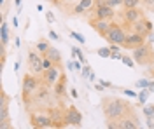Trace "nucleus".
<instances>
[{
	"mask_svg": "<svg viewBox=\"0 0 154 129\" xmlns=\"http://www.w3.org/2000/svg\"><path fill=\"white\" fill-rule=\"evenodd\" d=\"M102 112H103L107 120L119 122L123 117L131 113L133 108L128 101L117 98V96H105V98H102Z\"/></svg>",
	"mask_w": 154,
	"mask_h": 129,
	"instance_id": "1",
	"label": "nucleus"
},
{
	"mask_svg": "<svg viewBox=\"0 0 154 129\" xmlns=\"http://www.w3.org/2000/svg\"><path fill=\"white\" fill-rule=\"evenodd\" d=\"M131 58L140 66H154V49L151 42H145L131 51Z\"/></svg>",
	"mask_w": 154,
	"mask_h": 129,
	"instance_id": "2",
	"label": "nucleus"
},
{
	"mask_svg": "<svg viewBox=\"0 0 154 129\" xmlns=\"http://www.w3.org/2000/svg\"><path fill=\"white\" fill-rule=\"evenodd\" d=\"M42 86V79H40V75H35V73H25L23 75V80H21V94H23V99H25V103L30 99V96L35 92Z\"/></svg>",
	"mask_w": 154,
	"mask_h": 129,
	"instance_id": "3",
	"label": "nucleus"
},
{
	"mask_svg": "<svg viewBox=\"0 0 154 129\" xmlns=\"http://www.w3.org/2000/svg\"><path fill=\"white\" fill-rule=\"evenodd\" d=\"M30 124H32V128H35V129H51V128H56L53 115L44 113V112H32V113H30Z\"/></svg>",
	"mask_w": 154,
	"mask_h": 129,
	"instance_id": "4",
	"label": "nucleus"
},
{
	"mask_svg": "<svg viewBox=\"0 0 154 129\" xmlns=\"http://www.w3.org/2000/svg\"><path fill=\"white\" fill-rule=\"evenodd\" d=\"M128 31L130 30H126L125 26H121L119 23H112L109 33L105 35V40L109 44H119V45H123L126 37H128Z\"/></svg>",
	"mask_w": 154,
	"mask_h": 129,
	"instance_id": "5",
	"label": "nucleus"
},
{
	"mask_svg": "<svg viewBox=\"0 0 154 129\" xmlns=\"http://www.w3.org/2000/svg\"><path fill=\"white\" fill-rule=\"evenodd\" d=\"M42 60H44V56H42L37 49H28V56H26V61H28V72L35 73V75H42V72H44Z\"/></svg>",
	"mask_w": 154,
	"mask_h": 129,
	"instance_id": "6",
	"label": "nucleus"
},
{
	"mask_svg": "<svg viewBox=\"0 0 154 129\" xmlns=\"http://www.w3.org/2000/svg\"><path fill=\"white\" fill-rule=\"evenodd\" d=\"M61 75H63L61 65H54V66H51V68L44 70V72H42V75H40V79H42V84H46L48 87H53L58 80H60Z\"/></svg>",
	"mask_w": 154,
	"mask_h": 129,
	"instance_id": "7",
	"label": "nucleus"
},
{
	"mask_svg": "<svg viewBox=\"0 0 154 129\" xmlns=\"http://www.w3.org/2000/svg\"><path fill=\"white\" fill-rule=\"evenodd\" d=\"M144 16V10L138 9V7H133V9H125L121 12V19H123V25H126V28L130 30V26L135 25L137 21H140Z\"/></svg>",
	"mask_w": 154,
	"mask_h": 129,
	"instance_id": "8",
	"label": "nucleus"
},
{
	"mask_svg": "<svg viewBox=\"0 0 154 129\" xmlns=\"http://www.w3.org/2000/svg\"><path fill=\"white\" fill-rule=\"evenodd\" d=\"M89 14H91V16H89V19H91V18H95V19H110V21H112L116 18V9H114V7H110V5H107V4H103V5L95 7Z\"/></svg>",
	"mask_w": 154,
	"mask_h": 129,
	"instance_id": "9",
	"label": "nucleus"
},
{
	"mask_svg": "<svg viewBox=\"0 0 154 129\" xmlns=\"http://www.w3.org/2000/svg\"><path fill=\"white\" fill-rule=\"evenodd\" d=\"M65 126H75V128L82 126V113L74 105H68V108L65 110Z\"/></svg>",
	"mask_w": 154,
	"mask_h": 129,
	"instance_id": "10",
	"label": "nucleus"
},
{
	"mask_svg": "<svg viewBox=\"0 0 154 129\" xmlns=\"http://www.w3.org/2000/svg\"><path fill=\"white\" fill-rule=\"evenodd\" d=\"M145 42H147V37H145V35H142V33H137V31H128V37H126L123 47H125V49L133 51V49H137L138 45L145 44Z\"/></svg>",
	"mask_w": 154,
	"mask_h": 129,
	"instance_id": "11",
	"label": "nucleus"
},
{
	"mask_svg": "<svg viewBox=\"0 0 154 129\" xmlns=\"http://www.w3.org/2000/svg\"><path fill=\"white\" fill-rule=\"evenodd\" d=\"M112 23H114V21H110V19H95V18H91V19H89V26H91L100 37L105 39V35L109 33L110 26H112Z\"/></svg>",
	"mask_w": 154,
	"mask_h": 129,
	"instance_id": "12",
	"label": "nucleus"
},
{
	"mask_svg": "<svg viewBox=\"0 0 154 129\" xmlns=\"http://www.w3.org/2000/svg\"><path fill=\"white\" fill-rule=\"evenodd\" d=\"M138 128H140V120L135 115V112H131L126 117H123L117 122V126H116V129H138Z\"/></svg>",
	"mask_w": 154,
	"mask_h": 129,
	"instance_id": "13",
	"label": "nucleus"
},
{
	"mask_svg": "<svg viewBox=\"0 0 154 129\" xmlns=\"http://www.w3.org/2000/svg\"><path fill=\"white\" fill-rule=\"evenodd\" d=\"M130 31H137V33H142L145 37H149L151 31H152V23L147 19V18H142L140 21H137L135 25L130 26Z\"/></svg>",
	"mask_w": 154,
	"mask_h": 129,
	"instance_id": "14",
	"label": "nucleus"
},
{
	"mask_svg": "<svg viewBox=\"0 0 154 129\" xmlns=\"http://www.w3.org/2000/svg\"><path fill=\"white\" fill-rule=\"evenodd\" d=\"M95 9V0H79L77 5L72 9V16H81V14H89Z\"/></svg>",
	"mask_w": 154,
	"mask_h": 129,
	"instance_id": "15",
	"label": "nucleus"
},
{
	"mask_svg": "<svg viewBox=\"0 0 154 129\" xmlns=\"http://www.w3.org/2000/svg\"><path fill=\"white\" fill-rule=\"evenodd\" d=\"M53 89H54V96H58V98H61V96L67 94V75H65V73H63V75L60 77V80L53 86Z\"/></svg>",
	"mask_w": 154,
	"mask_h": 129,
	"instance_id": "16",
	"label": "nucleus"
},
{
	"mask_svg": "<svg viewBox=\"0 0 154 129\" xmlns=\"http://www.w3.org/2000/svg\"><path fill=\"white\" fill-rule=\"evenodd\" d=\"M9 39V26H7L5 19H0V45H7Z\"/></svg>",
	"mask_w": 154,
	"mask_h": 129,
	"instance_id": "17",
	"label": "nucleus"
},
{
	"mask_svg": "<svg viewBox=\"0 0 154 129\" xmlns=\"http://www.w3.org/2000/svg\"><path fill=\"white\" fill-rule=\"evenodd\" d=\"M44 56H48L49 60L54 63V65H61V52H60L58 49H54V47H51V49L44 54Z\"/></svg>",
	"mask_w": 154,
	"mask_h": 129,
	"instance_id": "18",
	"label": "nucleus"
},
{
	"mask_svg": "<svg viewBox=\"0 0 154 129\" xmlns=\"http://www.w3.org/2000/svg\"><path fill=\"white\" fill-rule=\"evenodd\" d=\"M35 49H37L38 52L42 54V56H44V54H46L49 49H51V44H49L48 40H38L37 44H35Z\"/></svg>",
	"mask_w": 154,
	"mask_h": 129,
	"instance_id": "19",
	"label": "nucleus"
},
{
	"mask_svg": "<svg viewBox=\"0 0 154 129\" xmlns=\"http://www.w3.org/2000/svg\"><path fill=\"white\" fill-rule=\"evenodd\" d=\"M149 94H151V91L147 89H142L140 92H138V101H137V105H140V107H144L145 103H147V99H149Z\"/></svg>",
	"mask_w": 154,
	"mask_h": 129,
	"instance_id": "20",
	"label": "nucleus"
},
{
	"mask_svg": "<svg viewBox=\"0 0 154 129\" xmlns=\"http://www.w3.org/2000/svg\"><path fill=\"white\" fill-rule=\"evenodd\" d=\"M9 103H11L9 94L2 89L0 91V108H9Z\"/></svg>",
	"mask_w": 154,
	"mask_h": 129,
	"instance_id": "21",
	"label": "nucleus"
},
{
	"mask_svg": "<svg viewBox=\"0 0 154 129\" xmlns=\"http://www.w3.org/2000/svg\"><path fill=\"white\" fill-rule=\"evenodd\" d=\"M142 112H144L145 119H147V117H154V103H145Z\"/></svg>",
	"mask_w": 154,
	"mask_h": 129,
	"instance_id": "22",
	"label": "nucleus"
},
{
	"mask_svg": "<svg viewBox=\"0 0 154 129\" xmlns=\"http://www.w3.org/2000/svg\"><path fill=\"white\" fill-rule=\"evenodd\" d=\"M95 52L100 56V58H110V56H112V51H110V47H100V49H96Z\"/></svg>",
	"mask_w": 154,
	"mask_h": 129,
	"instance_id": "23",
	"label": "nucleus"
},
{
	"mask_svg": "<svg viewBox=\"0 0 154 129\" xmlns=\"http://www.w3.org/2000/svg\"><path fill=\"white\" fill-rule=\"evenodd\" d=\"M142 4V0H125L123 2V7L125 9H133V7H138Z\"/></svg>",
	"mask_w": 154,
	"mask_h": 129,
	"instance_id": "24",
	"label": "nucleus"
},
{
	"mask_svg": "<svg viewBox=\"0 0 154 129\" xmlns=\"http://www.w3.org/2000/svg\"><path fill=\"white\" fill-rule=\"evenodd\" d=\"M68 35L72 37V39H75L79 44H82L84 45V42H86V39H84V35H81V33H77V31H74V30H70L68 31Z\"/></svg>",
	"mask_w": 154,
	"mask_h": 129,
	"instance_id": "25",
	"label": "nucleus"
},
{
	"mask_svg": "<svg viewBox=\"0 0 154 129\" xmlns=\"http://www.w3.org/2000/svg\"><path fill=\"white\" fill-rule=\"evenodd\" d=\"M72 52H74V54H75L77 58H79V61H81L82 65H86V63H88V61H86V56L82 54V51L79 49V47H72Z\"/></svg>",
	"mask_w": 154,
	"mask_h": 129,
	"instance_id": "26",
	"label": "nucleus"
},
{
	"mask_svg": "<svg viewBox=\"0 0 154 129\" xmlns=\"http://www.w3.org/2000/svg\"><path fill=\"white\" fill-rule=\"evenodd\" d=\"M121 61H123V65H126L128 68H135V65H137L133 58H131V56H126V54L123 56V60H121Z\"/></svg>",
	"mask_w": 154,
	"mask_h": 129,
	"instance_id": "27",
	"label": "nucleus"
},
{
	"mask_svg": "<svg viewBox=\"0 0 154 129\" xmlns=\"http://www.w3.org/2000/svg\"><path fill=\"white\" fill-rule=\"evenodd\" d=\"M149 82H151L149 79L137 80V82H135V87H137V89H145V87H149Z\"/></svg>",
	"mask_w": 154,
	"mask_h": 129,
	"instance_id": "28",
	"label": "nucleus"
},
{
	"mask_svg": "<svg viewBox=\"0 0 154 129\" xmlns=\"http://www.w3.org/2000/svg\"><path fill=\"white\" fill-rule=\"evenodd\" d=\"M81 75H82V79H89V75H91V66H89L88 63L82 66V70H81Z\"/></svg>",
	"mask_w": 154,
	"mask_h": 129,
	"instance_id": "29",
	"label": "nucleus"
},
{
	"mask_svg": "<svg viewBox=\"0 0 154 129\" xmlns=\"http://www.w3.org/2000/svg\"><path fill=\"white\" fill-rule=\"evenodd\" d=\"M123 2H125V0H107V5L117 9V7H123Z\"/></svg>",
	"mask_w": 154,
	"mask_h": 129,
	"instance_id": "30",
	"label": "nucleus"
},
{
	"mask_svg": "<svg viewBox=\"0 0 154 129\" xmlns=\"http://www.w3.org/2000/svg\"><path fill=\"white\" fill-rule=\"evenodd\" d=\"M42 65H44V70H48V68H51V66H54V63L49 60L48 56H44V60H42Z\"/></svg>",
	"mask_w": 154,
	"mask_h": 129,
	"instance_id": "31",
	"label": "nucleus"
},
{
	"mask_svg": "<svg viewBox=\"0 0 154 129\" xmlns=\"http://www.w3.org/2000/svg\"><path fill=\"white\" fill-rule=\"evenodd\" d=\"M121 91H123V94L130 96V98H138V92H135V91H131V89H121Z\"/></svg>",
	"mask_w": 154,
	"mask_h": 129,
	"instance_id": "32",
	"label": "nucleus"
},
{
	"mask_svg": "<svg viewBox=\"0 0 154 129\" xmlns=\"http://www.w3.org/2000/svg\"><path fill=\"white\" fill-rule=\"evenodd\" d=\"M98 82H100V84H102V86H103L105 89H112V87H114V84H112V82H109V80H103V79H100Z\"/></svg>",
	"mask_w": 154,
	"mask_h": 129,
	"instance_id": "33",
	"label": "nucleus"
},
{
	"mask_svg": "<svg viewBox=\"0 0 154 129\" xmlns=\"http://www.w3.org/2000/svg\"><path fill=\"white\" fill-rule=\"evenodd\" d=\"M123 56H125V54H121V51H117V52H112V56H110V60H123Z\"/></svg>",
	"mask_w": 154,
	"mask_h": 129,
	"instance_id": "34",
	"label": "nucleus"
},
{
	"mask_svg": "<svg viewBox=\"0 0 154 129\" xmlns=\"http://www.w3.org/2000/svg\"><path fill=\"white\" fill-rule=\"evenodd\" d=\"M46 19H48V23H54V14H53L51 10L46 12Z\"/></svg>",
	"mask_w": 154,
	"mask_h": 129,
	"instance_id": "35",
	"label": "nucleus"
},
{
	"mask_svg": "<svg viewBox=\"0 0 154 129\" xmlns=\"http://www.w3.org/2000/svg\"><path fill=\"white\" fill-rule=\"evenodd\" d=\"M49 39H53V40H60V35H58L54 30H49Z\"/></svg>",
	"mask_w": 154,
	"mask_h": 129,
	"instance_id": "36",
	"label": "nucleus"
},
{
	"mask_svg": "<svg viewBox=\"0 0 154 129\" xmlns=\"http://www.w3.org/2000/svg\"><path fill=\"white\" fill-rule=\"evenodd\" d=\"M72 65H74V70H82V66H84V65H82L81 61H74Z\"/></svg>",
	"mask_w": 154,
	"mask_h": 129,
	"instance_id": "37",
	"label": "nucleus"
},
{
	"mask_svg": "<svg viewBox=\"0 0 154 129\" xmlns=\"http://www.w3.org/2000/svg\"><path fill=\"white\" fill-rule=\"evenodd\" d=\"M70 96H72L74 99L79 98V94H77V89H75V87H70Z\"/></svg>",
	"mask_w": 154,
	"mask_h": 129,
	"instance_id": "38",
	"label": "nucleus"
},
{
	"mask_svg": "<svg viewBox=\"0 0 154 129\" xmlns=\"http://www.w3.org/2000/svg\"><path fill=\"white\" fill-rule=\"evenodd\" d=\"M142 2H144L149 9H151V7H154V0H142Z\"/></svg>",
	"mask_w": 154,
	"mask_h": 129,
	"instance_id": "39",
	"label": "nucleus"
},
{
	"mask_svg": "<svg viewBox=\"0 0 154 129\" xmlns=\"http://www.w3.org/2000/svg\"><path fill=\"white\" fill-rule=\"evenodd\" d=\"M95 89H96V91H103L105 87H103V86H102L100 82H96V84H95Z\"/></svg>",
	"mask_w": 154,
	"mask_h": 129,
	"instance_id": "40",
	"label": "nucleus"
},
{
	"mask_svg": "<svg viewBox=\"0 0 154 129\" xmlns=\"http://www.w3.org/2000/svg\"><path fill=\"white\" fill-rule=\"evenodd\" d=\"M147 89L151 91V92H154V79L151 80V82H149V87H147Z\"/></svg>",
	"mask_w": 154,
	"mask_h": 129,
	"instance_id": "41",
	"label": "nucleus"
},
{
	"mask_svg": "<svg viewBox=\"0 0 154 129\" xmlns=\"http://www.w3.org/2000/svg\"><path fill=\"white\" fill-rule=\"evenodd\" d=\"M14 4H16V7H18V9H21V0H14Z\"/></svg>",
	"mask_w": 154,
	"mask_h": 129,
	"instance_id": "42",
	"label": "nucleus"
},
{
	"mask_svg": "<svg viewBox=\"0 0 154 129\" xmlns=\"http://www.w3.org/2000/svg\"><path fill=\"white\" fill-rule=\"evenodd\" d=\"M12 26H18V18H12Z\"/></svg>",
	"mask_w": 154,
	"mask_h": 129,
	"instance_id": "43",
	"label": "nucleus"
},
{
	"mask_svg": "<svg viewBox=\"0 0 154 129\" xmlns=\"http://www.w3.org/2000/svg\"><path fill=\"white\" fill-rule=\"evenodd\" d=\"M14 70H16V72H19V61H16V65H14Z\"/></svg>",
	"mask_w": 154,
	"mask_h": 129,
	"instance_id": "44",
	"label": "nucleus"
},
{
	"mask_svg": "<svg viewBox=\"0 0 154 129\" xmlns=\"http://www.w3.org/2000/svg\"><path fill=\"white\" fill-rule=\"evenodd\" d=\"M0 5H2V9H5V0H0Z\"/></svg>",
	"mask_w": 154,
	"mask_h": 129,
	"instance_id": "45",
	"label": "nucleus"
},
{
	"mask_svg": "<svg viewBox=\"0 0 154 129\" xmlns=\"http://www.w3.org/2000/svg\"><path fill=\"white\" fill-rule=\"evenodd\" d=\"M61 2H75V0H61Z\"/></svg>",
	"mask_w": 154,
	"mask_h": 129,
	"instance_id": "46",
	"label": "nucleus"
}]
</instances>
